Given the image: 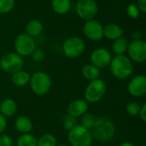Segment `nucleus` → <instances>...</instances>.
<instances>
[{"label":"nucleus","mask_w":146,"mask_h":146,"mask_svg":"<svg viewBox=\"0 0 146 146\" xmlns=\"http://www.w3.org/2000/svg\"><path fill=\"white\" fill-rule=\"evenodd\" d=\"M90 131L93 140L95 139L101 143H108L114 139L116 128L112 120L102 116L96 119L95 124Z\"/></svg>","instance_id":"obj_1"},{"label":"nucleus","mask_w":146,"mask_h":146,"mask_svg":"<svg viewBox=\"0 0 146 146\" xmlns=\"http://www.w3.org/2000/svg\"><path fill=\"white\" fill-rule=\"evenodd\" d=\"M109 68L112 76L121 80L130 78L133 73V62L125 55H118L112 57Z\"/></svg>","instance_id":"obj_2"},{"label":"nucleus","mask_w":146,"mask_h":146,"mask_svg":"<svg viewBox=\"0 0 146 146\" xmlns=\"http://www.w3.org/2000/svg\"><path fill=\"white\" fill-rule=\"evenodd\" d=\"M29 85L34 94L37 96H44L50 91L52 80L47 73L44 71H37L31 75Z\"/></svg>","instance_id":"obj_3"},{"label":"nucleus","mask_w":146,"mask_h":146,"mask_svg":"<svg viewBox=\"0 0 146 146\" xmlns=\"http://www.w3.org/2000/svg\"><path fill=\"white\" fill-rule=\"evenodd\" d=\"M107 85L102 79H97L89 81L84 91V99L88 104H96L100 102L106 95Z\"/></svg>","instance_id":"obj_4"},{"label":"nucleus","mask_w":146,"mask_h":146,"mask_svg":"<svg viewBox=\"0 0 146 146\" xmlns=\"http://www.w3.org/2000/svg\"><path fill=\"white\" fill-rule=\"evenodd\" d=\"M67 139L70 146H92L93 144L91 131L80 124L68 132Z\"/></svg>","instance_id":"obj_5"},{"label":"nucleus","mask_w":146,"mask_h":146,"mask_svg":"<svg viewBox=\"0 0 146 146\" xmlns=\"http://www.w3.org/2000/svg\"><path fill=\"white\" fill-rule=\"evenodd\" d=\"M24 67L22 56L15 52H9L3 55L0 59V68L6 74H13Z\"/></svg>","instance_id":"obj_6"},{"label":"nucleus","mask_w":146,"mask_h":146,"mask_svg":"<svg viewBox=\"0 0 146 146\" xmlns=\"http://www.w3.org/2000/svg\"><path fill=\"white\" fill-rule=\"evenodd\" d=\"M86 49L84 40L76 36L69 37L67 38L62 44L63 54L68 58H77L80 56Z\"/></svg>","instance_id":"obj_7"},{"label":"nucleus","mask_w":146,"mask_h":146,"mask_svg":"<svg viewBox=\"0 0 146 146\" xmlns=\"http://www.w3.org/2000/svg\"><path fill=\"white\" fill-rule=\"evenodd\" d=\"M36 49V42L34 38L27 33L20 34L15 40V53L21 56H29Z\"/></svg>","instance_id":"obj_8"},{"label":"nucleus","mask_w":146,"mask_h":146,"mask_svg":"<svg viewBox=\"0 0 146 146\" xmlns=\"http://www.w3.org/2000/svg\"><path fill=\"white\" fill-rule=\"evenodd\" d=\"M98 12V6L95 0H79L76 3V13L82 20H92Z\"/></svg>","instance_id":"obj_9"},{"label":"nucleus","mask_w":146,"mask_h":146,"mask_svg":"<svg viewBox=\"0 0 146 146\" xmlns=\"http://www.w3.org/2000/svg\"><path fill=\"white\" fill-rule=\"evenodd\" d=\"M128 58L134 62L142 63L146 60V43L142 39H133L128 44Z\"/></svg>","instance_id":"obj_10"},{"label":"nucleus","mask_w":146,"mask_h":146,"mask_svg":"<svg viewBox=\"0 0 146 146\" xmlns=\"http://www.w3.org/2000/svg\"><path fill=\"white\" fill-rule=\"evenodd\" d=\"M127 92L133 98H142L146 94V77L138 74L133 77L127 85Z\"/></svg>","instance_id":"obj_11"},{"label":"nucleus","mask_w":146,"mask_h":146,"mask_svg":"<svg viewBox=\"0 0 146 146\" xmlns=\"http://www.w3.org/2000/svg\"><path fill=\"white\" fill-rule=\"evenodd\" d=\"M91 62L99 69L106 68L110 66L112 60V55L105 48H98L94 50L90 56Z\"/></svg>","instance_id":"obj_12"},{"label":"nucleus","mask_w":146,"mask_h":146,"mask_svg":"<svg viewBox=\"0 0 146 146\" xmlns=\"http://www.w3.org/2000/svg\"><path fill=\"white\" fill-rule=\"evenodd\" d=\"M83 33L87 38L93 41H99L104 38V27L98 21H86L83 26Z\"/></svg>","instance_id":"obj_13"},{"label":"nucleus","mask_w":146,"mask_h":146,"mask_svg":"<svg viewBox=\"0 0 146 146\" xmlns=\"http://www.w3.org/2000/svg\"><path fill=\"white\" fill-rule=\"evenodd\" d=\"M89 104L85 99H74L71 101L67 107V115L76 119L80 118L84 114L88 112Z\"/></svg>","instance_id":"obj_14"},{"label":"nucleus","mask_w":146,"mask_h":146,"mask_svg":"<svg viewBox=\"0 0 146 146\" xmlns=\"http://www.w3.org/2000/svg\"><path fill=\"white\" fill-rule=\"evenodd\" d=\"M18 105L15 99L7 98L0 103V114L4 117H12L17 112Z\"/></svg>","instance_id":"obj_15"},{"label":"nucleus","mask_w":146,"mask_h":146,"mask_svg":"<svg viewBox=\"0 0 146 146\" xmlns=\"http://www.w3.org/2000/svg\"><path fill=\"white\" fill-rule=\"evenodd\" d=\"M15 127L21 134L31 133L33 129V123L28 116L20 115L15 121Z\"/></svg>","instance_id":"obj_16"},{"label":"nucleus","mask_w":146,"mask_h":146,"mask_svg":"<svg viewBox=\"0 0 146 146\" xmlns=\"http://www.w3.org/2000/svg\"><path fill=\"white\" fill-rule=\"evenodd\" d=\"M123 29L116 23H110L104 27V37L108 39L115 40L118 38L122 37Z\"/></svg>","instance_id":"obj_17"},{"label":"nucleus","mask_w":146,"mask_h":146,"mask_svg":"<svg viewBox=\"0 0 146 146\" xmlns=\"http://www.w3.org/2000/svg\"><path fill=\"white\" fill-rule=\"evenodd\" d=\"M11 75V82L13 83L14 86L17 87H24L29 84L31 75L27 71L21 69Z\"/></svg>","instance_id":"obj_18"},{"label":"nucleus","mask_w":146,"mask_h":146,"mask_svg":"<svg viewBox=\"0 0 146 146\" xmlns=\"http://www.w3.org/2000/svg\"><path fill=\"white\" fill-rule=\"evenodd\" d=\"M81 74H82V76L86 80L92 81V80L99 79L101 72H100V69L98 68H97L96 66H94L92 63H89V64L85 65L82 68Z\"/></svg>","instance_id":"obj_19"},{"label":"nucleus","mask_w":146,"mask_h":146,"mask_svg":"<svg viewBox=\"0 0 146 146\" xmlns=\"http://www.w3.org/2000/svg\"><path fill=\"white\" fill-rule=\"evenodd\" d=\"M51 6L55 13L65 15L71 8V0H52Z\"/></svg>","instance_id":"obj_20"},{"label":"nucleus","mask_w":146,"mask_h":146,"mask_svg":"<svg viewBox=\"0 0 146 146\" xmlns=\"http://www.w3.org/2000/svg\"><path fill=\"white\" fill-rule=\"evenodd\" d=\"M43 24L38 20H32L26 26V33L31 37L38 36L43 32Z\"/></svg>","instance_id":"obj_21"},{"label":"nucleus","mask_w":146,"mask_h":146,"mask_svg":"<svg viewBox=\"0 0 146 146\" xmlns=\"http://www.w3.org/2000/svg\"><path fill=\"white\" fill-rule=\"evenodd\" d=\"M128 40L127 38L124 37L118 38L115 40H113L112 44V50L115 54V56L118 55H124V53L127 50L128 47Z\"/></svg>","instance_id":"obj_22"},{"label":"nucleus","mask_w":146,"mask_h":146,"mask_svg":"<svg viewBox=\"0 0 146 146\" xmlns=\"http://www.w3.org/2000/svg\"><path fill=\"white\" fill-rule=\"evenodd\" d=\"M57 139L55 135L46 133L37 139V146H56Z\"/></svg>","instance_id":"obj_23"},{"label":"nucleus","mask_w":146,"mask_h":146,"mask_svg":"<svg viewBox=\"0 0 146 146\" xmlns=\"http://www.w3.org/2000/svg\"><path fill=\"white\" fill-rule=\"evenodd\" d=\"M16 146H37V138L32 133L21 134L16 140Z\"/></svg>","instance_id":"obj_24"},{"label":"nucleus","mask_w":146,"mask_h":146,"mask_svg":"<svg viewBox=\"0 0 146 146\" xmlns=\"http://www.w3.org/2000/svg\"><path fill=\"white\" fill-rule=\"evenodd\" d=\"M96 117L93 114L86 112V114H84L81 117H80V125H81L83 127L91 130L92 128V127L95 124L96 121Z\"/></svg>","instance_id":"obj_25"},{"label":"nucleus","mask_w":146,"mask_h":146,"mask_svg":"<svg viewBox=\"0 0 146 146\" xmlns=\"http://www.w3.org/2000/svg\"><path fill=\"white\" fill-rule=\"evenodd\" d=\"M141 105L135 101H132L128 103L126 106V112L130 116H138Z\"/></svg>","instance_id":"obj_26"},{"label":"nucleus","mask_w":146,"mask_h":146,"mask_svg":"<svg viewBox=\"0 0 146 146\" xmlns=\"http://www.w3.org/2000/svg\"><path fill=\"white\" fill-rule=\"evenodd\" d=\"M78 124V121H77V119L73 117V116H70L68 115H67L64 118H63V121H62V127L63 128L66 130V131H69L71 130L72 128H74L76 125Z\"/></svg>","instance_id":"obj_27"},{"label":"nucleus","mask_w":146,"mask_h":146,"mask_svg":"<svg viewBox=\"0 0 146 146\" xmlns=\"http://www.w3.org/2000/svg\"><path fill=\"white\" fill-rule=\"evenodd\" d=\"M15 6V0H0V14L10 12Z\"/></svg>","instance_id":"obj_28"},{"label":"nucleus","mask_w":146,"mask_h":146,"mask_svg":"<svg viewBox=\"0 0 146 146\" xmlns=\"http://www.w3.org/2000/svg\"><path fill=\"white\" fill-rule=\"evenodd\" d=\"M127 14L132 19H137L139 15V10L135 4H129L127 8Z\"/></svg>","instance_id":"obj_29"},{"label":"nucleus","mask_w":146,"mask_h":146,"mask_svg":"<svg viewBox=\"0 0 146 146\" xmlns=\"http://www.w3.org/2000/svg\"><path fill=\"white\" fill-rule=\"evenodd\" d=\"M13 139L10 135L2 133L0 134V146H13Z\"/></svg>","instance_id":"obj_30"},{"label":"nucleus","mask_w":146,"mask_h":146,"mask_svg":"<svg viewBox=\"0 0 146 146\" xmlns=\"http://www.w3.org/2000/svg\"><path fill=\"white\" fill-rule=\"evenodd\" d=\"M31 56H32L33 61L35 62H41L44 58V53L40 49H35Z\"/></svg>","instance_id":"obj_31"},{"label":"nucleus","mask_w":146,"mask_h":146,"mask_svg":"<svg viewBox=\"0 0 146 146\" xmlns=\"http://www.w3.org/2000/svg\"><path fill=\"white\" fill-rule=\"evenodd\" d=\"M7 125L8 122L6 117H4L2 114H0V134L4 133V131L7 128Z\"/></svg>","instance_id":"obj_32"},{"label":"nucleus","mask_w":146,"mask_h":146,"mask_svg":"<svg viewBox=\"0 0 146 146\" xmlns=\"http://www.w3.org/2000/svg\"><path fill=\"white\" fill-rule=\"evenodd\" d=\"M138 116L140 118V120H141L142 121L145 122L146 121V104H142V105H141Z\"/></svg>","instance_id":"obj_33"},{"label":"nucleus","mask_w":146,"mask_h":146,"mask_svg":"<svg viewBox=\"0 0 146 146\" xmlns=\"http://www.w3.org/2000/svg\"><path fill=\"white\" fill-rule=\"evenodd\" d=\"M137 7L139 11L145 13L146 12V0H138Z\"/></svg>","instance_id":"obj_34"},{"label":"nucleus","mask_w":146,"mask_h":146,"mask_svg":"<svg viewBox=\"0 0 146 146\" xmlns=\"http://www.w3.org/2000/svg\"><path fill=\"white\" fill-rule=\"evenodd\" d=\"M141 38L142 37H141V34L139 32H135L133 33V39H142Z\"/></svg>","instance_id":"obj_35"},{"label":"nucleus","mask_w":146,"mask_h":146,"mask_svg":"<svg viewBox=\"0 0 146 146\" xmlns=\"http://www.w3.org/2000/svg\"><path fill=\"white\" fill-rule=\"evenodd\" d=\"M118 146H135V145L133 144V143H131V142L127 141V142H123V143L120 144Z\"/></svg>","instance_id":"obj_36"},{"label":"nucleus","mask_w":146,"mask_h":146,"mask_svg":"<svg viewBox=\"0 0 146 146\" xmlns=\"http://www.w3.org/2000/svg\"><path fill=\"white\" fill-rule=\"evenodd\" d=\"M56 146H69V145H64V144H61V145H57Z\"/></svg>","instance_id":"obj_37"}]
</instances>
